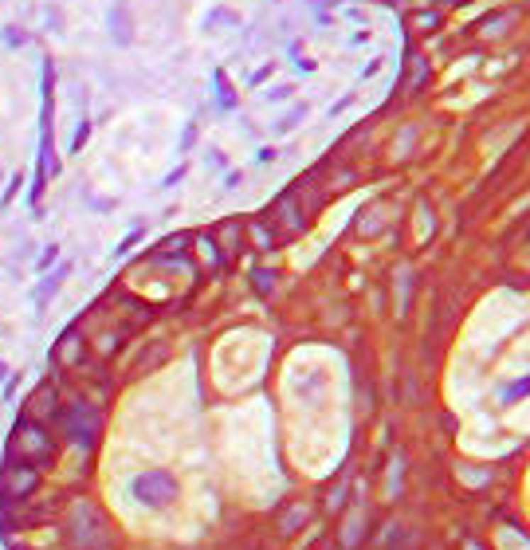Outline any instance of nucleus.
<instances>
[{"label": "nucleus", "instance_id": "nucleus-2", "mask_svg": "<svg viewBox=\"0 0 530 550\" xmlns=\"http://www.w3.org/2000/svg\"><path fill=\"white\" fill-rule=\"evenodd\" d=\"M20 449H24L28 456H35L40 464H43V460H51V456H55V444H51V436L43 432V424H35V421H20V424H16L9 452H20Z\"/></svg>", "mask_w": 530, "mask_h": 550}, {"label": "nucleus", "instance_id": "nucleus-6", "mask_svg": "<svg viewBox=\"0 0 530 550\" xmlns=\"http://www.w3.org/2000/svg\"><path fill=\"white\" fill-rule=\"evenodd\" d=\"M55 413H59V397H55V385H40V390L28 397V421H35V424H48V421H55Z\"/></svg>", "mask_w": 530, "mask_h": 550}, {"label": "nucleus", "instance_id": "nucleus-5", "mask_svg": "<svg viewBox=\"0 0 530 550\" xmlns=\"http://www.w3.org/2000/svg\"><path fill=\"white\" fill-rule=\"evenodd\" d=\"M63 429L71 432V436L79 440V444H91L94 432H99V421H94V409L87 405H71L67 413H63Z\"/></svg>", "mask_w": 530, "mask_h": 550}, {"label": "nucleus", "instance_id": "nucleus-4", "mask_svg": "<svg viewBox=\"0 0 530 550\" xmlns=\"http://www.w3.org/2000/svg\"><path fill=\"white\" fill-rule=\"evenodd\" d=\"M134 495L142 503H150V507H158V503H169L177 495V488H173V480L169 475H158V472H150V475H142V480L134 483Z\"/></svg>", "mask_w": 530, "mask_h": 550}, {"label": "nucleus", "instance_id": "nucleus-7", "mask_svg": "<svg viewBox=\"0 0 530 550\" xmlns=\"http://www.w3.org/2000/svg\"><path fill=\"white\" fill-rule=\"evenodd\" d=\"M55 358L63 365H75L79 358H83V339H79V330H67L63 339H59V346H55Z\"/></svg>", "mask_w": 530, "mask_h": 550}, {"label": "nucleus", "instance_id": "nucleus-3", "mask_svg": "<svg viewBox=\"0 0 530 550\" xmlns=\"http://www.w3.org/2000/svg\"><path fill=\"white\" fill-rule=\"evenodd\" d=\"M40 483V472L35 464H9L4 475H0V500L4 503H16V500H28Z\"/></svg>", "mask_w": 530, "mask_h": 550}, {"label": "nucleus", "instance_id": "nucleus-1", "mask_svg": "<svg viewBox=\"0 0 530 550\" xmlns=\"http://www.w3.org/2000/svg\"><path fill=\"white\" fill-rule=\"evenodd\" d=\"M67 542L75 550H106L110 546L106 519L99 515L94 503H75V511L67 515Z\"/></svg>", "mask_w": 530, "mask_h": 550}]
</instances>
